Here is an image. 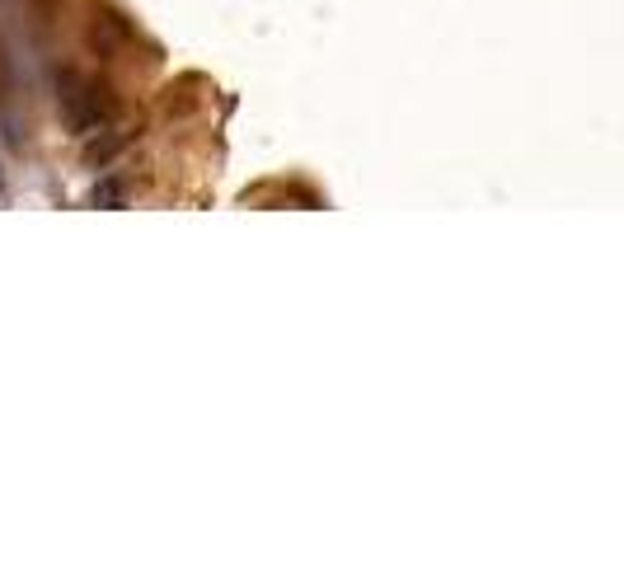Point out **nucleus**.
Segmentation results:
<instances>
[{
    "label": "nucleus",
    "instance_id": "obj_2",
    "mask_svg": "<svg viewBox=\"0 0 624 563\" xmlns=\"http://www.w3.org/2000/svg\"><path fill=\"white\" fill-rule=\"evenodd\" d=\"M94 202H99V207H118V202H122V183H99V188H94Z\"/></svg>",
    "mask_w": 624,
    "mask_h": 563
},
{
    "label": "nucleus",
    "instance_id": "obj_1",
    "mask_svg": "<svg viewBox=\"0 0 624 563\" xmlns=\"http://www.w3.org/2000/svg\"><path fill=\"white\" fill-rule=\"evenodd\" d=\"M57 104H61V118L71 122L76 132H90V127H99V118L108 113V104L99 99V85L94 80H85V76H76V71H66L61 76V85H57Z\"/></svg>",
    "mask_w": 624,
    "mask_h": 563
}]
</instances>
